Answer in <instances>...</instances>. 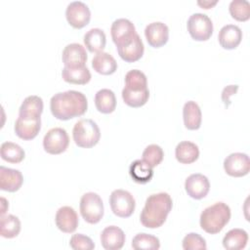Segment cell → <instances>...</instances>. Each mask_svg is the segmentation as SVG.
<instances>
[{"mask_svg":"<svg viewBox=\"0 0 250 250\" xmlns=\"http://www.w3.org/2000/svg\"><path fill=\"white\" fill-rule=\"evenodd\" d=\"M88 108L86 96L75 90L59 92L50 101V109L54 117L68 120L83 115Z\"/></svg>","mask_w":250,"mask_h":250,"instance_id":"obj_1","label":"cell"},{"mask_svg":"<svg viewBox=\"0 0 250 250\" xmlns=\"http://www.w3.org/2000/svg\"><path fill=\"white\" fill-rule=\"evenodd\" d=\"M172 206V198L167 192L150 194L146 198L140 215L142 225L147 229H157L161 227L165 223Z\"/></svg>","mask_w":250,"mask_h":250,"instance_id":"obj_2","label":"cell"},{"mask_svg":"<svg viewBox=\"0 0 250 250\" xmlns=\"http://www.w3.org/2000/svg\"><path fill=\"white\" fill-rule=\"evenodd\" d=\"M230 208L224 202H216L200 214V227L210 234L220 232L230 219Z\"/></svg>","mask_w":250,"mask_h":250,"instance_id":"obj_3","label":"cell"},{"mask_svg":"<svg viewBox=\"0 0 250 250\" xmlns=\"http://www.w3.org/2000/svg\"><path fill=\"white\" fill-rule=\"evenodd\" d=\"M72 137L76 146L84 148H90L99 143L101 131L94 120L84 118L78 120L74 124Z\"/></svg>","mask_w":250,"mask_h":250,"instance_id":"obj_4","label":"cell"},{"mask_svg":"<svg viewBox=\"0 0 250 250\" xmlns=\"http://www.w3.org/2000/svg\"><path fill=\"white\" fill-rule=\"evenodd\" d=\"M80 213L89 224L99 223L104 216V203L101 196L93 191L86 192L80 199Z\"/></svg>","mask_w":250,"mask_h":250,"instance_id":"obj_5","label":"cell"},{"mask_svg":"<svg viewBox=\"0 0 250 250\" xmlns=\"http://www.w3.org/2000/svg\"><path fill=\"white\" fill-rule=\"evenodd\" d=\"M187 27L191 38L196 41H206L213 33L211 19L202 13L192 14L188 20Z\"/></svg>","mask_w":250,"mask_h":250,"instance_id":"obj_6","label":"cell"},{"mask_svg":"<svg viewBox=\"0 0 250 250\" xmlns=\"http://www.w3.org/2000/svg\"><path fill=\"white\" fill-rule=\"evenodd\" d=\"M109 204L113 214L120 218L130 217L136 207L134 196L124 189H114L110 193Z\"/></svg>","mask_w":250,"mask_h":250,"instance_id":"obj_7","label":"cell"},{"mask_svg":"<svg viewBox=\"0 0 250 250\" xmlns=\"http://www.w3.org/2000/svg\"><path fill=\"white\" fill-rule=\"evenodd\" d=\"M69 145L67 132L61 127L50 129L43 139V147L50 154H60L66 150Z\"/></svg>","mask_w":250,"mask_h":250,"instance_id":"obj_8","label":"cell"},{"mask_svg":"<svg viewBox=\"0 0 250 250\" xmlns=\"http://www.w3.org/2000/svg\"><path fill=\"white\" fill-rule=\"evenodd\" d=\"M111 38L117 47H122L129 44L137 34L135 25L128 19L115 20L110 27Z\"/></svg>","mask_w":250,"mask_h":250,"instance_id":"obj_9","label":"cell"},{"mask_svg":"<svg viewBox=\"0 0 250 250\" xmlns=\"http://www.w3.org/2000/svg\"><path fill=\"white\" fill-rule=\"evenodd\" d=\"M65 17L68 23L74 28L86 26L91 19L89 7L82 1L70 2L65 10Z\"/></svg>","mask_w":250,"mask_h":250,"instance_id":"obj_10","label":"cell"},{"mask_svg":"<svg viewBox=\"0 0 250 250\" xmlns=\"http://www.w3.org/2000/svg\"><path fill=\"white\" fill-rule=\"evenodd\" d=\"M224 169L231 177H243L250 171V160L246 153L233 152L224 160Z\"/></svg>","mask_w":250,"mask_h":250,"instance_id":"obj_11","label":"cell"},{"mask_svg":"<svg viewBox=\"0 0 250 250\" xmlns=\"http://www.w3.org/2000/svg\"><path fill=\"white\" fill-rule=\"evenodd\" d=\"M15 133L17 136L24 141L34 139L41 129V117L21 116L15 122Z\"/></svg>","mask_w":250,"mask_h":250,"instance_id":"obj_12","label":"cell"},{"mask_svg":"<svg viewBox=\"0 0 250 250\" xmlns=\"http://www.w3.org/2000/svg\"><path fill=\"white\" fill-rule=\"evenodd\" d=\"M185 189L191 198L201 199L209 192L210 183L208 178L202 174H191L186 179Z\"/></svg>","mask_w":250,"mask_h":250,"instance_id":"obj_13","label":"cell"},{"mask_svg":"<svg viewBox=\"0 0 250 250\" xmlns=\"http://www.w3.org/2000/svg\"><path fill=\"white\" fill-rule=\"evenodd\" d=\"M145 36L151 47L160 48L168 41L169 28L162 21H153L146 26Z\"/></svg>","mask_w":250,"mask_h":250,"instance_id":"obj_14","label":"cell"},{"mask_svg":"<svg viewBox=\"0 0 250 250\" xmlns=\"http://www.w3.org/2000/svg\"><path fill=\"white\" fill-rule=\"evenodd\" d=\"M62 60L66 67L84 66L87 62V53L81 44L70 43L64 47Z\"/></svg>","mask_w":250,"mask_h":250,"instance_id":"obj_15","label":"cell"},{"mask_svg":"<svg viewBox=\"0 0 250 250\" xmlns=\"http://www.w3.org/2000/svg\"><path fill=\"white\" fill-rule=\"evenodd\" d=\"M56 225L60 230L65 233L75 231L78 227L79 220L76 211L70 206H62L59 208L55 217Z\"/></svg>","mask_w":250,"mask_h":250,"instance_id":"obj_16","label":"cell"},{"mask_svg":"<svg viewBox=\"0 0 250 250\" xmlns=\"http://www.w3.org/2000/svg\"><path fill=\"white\" fill-rule=\"evenodd\" d=\"M23 183V177L20 170L0 166V188L5 191L15 192Z\"/></svg>","mask_w":250,"mask_h":250,"instance_id":"obj_17","label":"cell"},{"mask_svg":"<svg viewBox=\"0 0 250 250\" xmlns=\"http://www.w3.org/2000/svg\"><path fill=\"white\" fill-rule=\"evenodd\" d=\"M124 242L125 233L116 226L106 227L101 233L102 246L106 250H119L123 247Z\"/></svg>","mask_w":250,"mask_h":250,"instance_id":"obj_18","label":"cell"},{"mask_svg":"<svg viewBox=\"0 0 250 250\" xmlns=\"http://www.w3.org/2000/svg\"><path fill=\"white\" fill-rule=\"evenodd\" d=\"M242 31L239 26L235 24L224 25L218 34L220 45L227 50L235 49L241 42Z\"/></svg>","mask_w":250,"mask_h":250,"instance_id":"obj_19","label":"cell"},{"mask_svg":"<svg viewBox=\"0 0 250 250\" xmlns=\"http://www.w3.org/2000/svg\"><path fill=\"white\" fill-rule=\"evenodd\" d=\"M117 52L123 61L127 62H134L143 57L145 46L140 35L137 33L129 44L122 47H117Z\"/></svg>","mask_w":250,"mask_h":250,"instance_id":"obj_20","label":"cell"},{"mask_svg":"<svg viewBox=\"0 0 250 250\" xmlns=\"http://www.w3.org/2000/svg\"><path fill=\"white\" fill-rule=\"evenodd\" d=\"M183 118L184 124L187 129H199L202 120V114L199 105L193 101L187 102L183 107Z\"/></svg>","mask_w":250,"mask_h":250,"instance_id":"obj_21","label":"cell"},{"mask_svg":"<svg viewBox=\"0 0 250 250\" xmlns=\"http://www.w3.org/2000/svg\"><path fill=\"white\" fill-rule=\"evenodd\" d=\"M92 67L100 74L109 75L114 73L117 69V62L110 54L103 51L93 58Z\"/></svg>","mask_w":250,"mask_h":250,"instance_id":"obj_22","label":"cell"},{"mask_svg":"<svg viewBox=\"0 0 250 250\" xmlns=\"http://www.w3.org/2000/svg\"><path fill=\"white\" fill-rule=\"evenodd\" d=\"M175 156L180 163L190 164L197 160L199 156V148L194 143L184 141L177 145L175 148Z\"/></svg>","mask_w":250,"mask_h":250,"instance_id":"obj_23","label":"cell"},{"mask_svg":"<svg viewBox=\"0 0 250 250\" xmlns=\"http://www.w3.org/2000/svg\"><path fill=\"white\" fill-rule=\"evenodd\" d=\"M62 77L67 83L84 85L91 80V72L86 65L79 67L64 66L62 70Z\"/></svg>","mask_w":250,"mask_h":250,"instance_id":"obj_24","label":"cell"},{"mask_svg":"<svg viewBox=\"0 0 250 250\" xmlns=\"http://www.w3.org/2000/svg\"><path fill=\"white\" fill-rule=\"evenodd\" d=\"M86 48L92 53H100L105 47L106 36L101 28H91L84 34L83 38Z\"/></svg>","mask_w":250,"mask_h":250,"instance_id":"obj_25","label":"cell"},{"mask_svg":"<svg viewBox=\"0 0 250 250\" xmlns=\"http://www.w3.org/2000/svg\"><path fill=\"white\" fill-rule=\"evenodd\" d=\"M248 241V233L242 229L229 230L223 238V246L228 250L243 249Z\"/></svg>","mask_w":250,"mask_h":250,"instance_id":"obj_26","label":"cell"},{"mask_svg":"<svg viewBox=\"0 0 250 250\" xmlns=\"http://www.w3.org/2000/svg\"><path fill=\"white\" fill-rule=\"evenodd\" d=\"M95 105L102 113H111L116 107V98L113 91L101 89L95 95Z\"/></svg>","mask_w":250,"mask_h":250,"instance_id":"obj_27","label":"cell"},{"mask_svg":"<svg viewBox=\"0 0 250 250\" xmlns=\"http://www.w3.org/2000/svg\"><path fill=\"white\" fill-rule=\"evenodd\" d=\"M129 174L134 182L138 184H146L152 179L153 170L143 159H137L131 163Z\"/></svg>","mask_w":250,"mask_h":250,"instance_id":"obj_28","label":"cell"},{"mask_svg":"<svg viewBox=\"0 0 250 250\" xmlns=\"http://www.w3.org/2000/svg\"><path fill=\"white\" fill-rule=\"evenodd\" d=\"M43 112V100L39 96L31 95L26 97L21 103L19 115L21 116H32L38 117L41 116Z\"/></svg>","mask_w":250,"mask_h":250,"instance_id":"obj_29","label":"cell"},{"mask_svg":"<svg viewBox=\"0 0 250 250\" xmlns=\"http://www.w3.org/2000/svg\"><path fill=\"white\" fill-rule=\"evenodd\" d=\"M1 158L10 163H20L24 159L23 148L13 142H4L0 147Z\"/></svg>","mask_w":250,"mask_h":250,"instance_id":"obj_30","label":"cell"},{"mask_svg":"<svg viewBox=\"0 0 250 250\" xmlns=\"http://www.w3.org/2000/svg\"><path fill=\"white\" fill-rule=\"evenodd\" d=\"M21 231V221L12 214L2 215L0 220V235L5 238H14Z\"/></svg>","mask_w":250,"mask_h":250,"instance_id":"obj_31","label":"cell"},{"mask_svg":"<svg viewBox=\"0 0 250 250\" xmlns=\"http://www.w3.org/2000/svg\"><path fill=\"white\" fill-rule=\"evenodd\" d=\"M149 98L148 88L144 90H130L127 88H123L122 90V99L124 103L131 107H141L146 104Z\"/></svg>","mask_w":250,"mask_h":250,"instance_id":"obj_32","label":"cell"},{"mask_svg":"<svg viewBox=\"0 0 250 250\" xmlns=\"http://www.w3.org/2000/svg\"><path fill=\"white\" fill-rule=\"evenodd\" d=\"M132 247L135 250H157L160 248V241L154 235L142 232L133 237Z\"/></svg>","mask_w":250,"mask_h":250,"instance_id":"obj_33","label":"cell"},{"mask_svg":"<svg viewBox=\"0 0 250 250\" xmlns=\"http://www.w3.org/2000/svg\"><path fill=\"white\" fill-rule=\"evenodd\" d=\"M125 88L130 90H144L147 88L146 74L139 69H132L125 75Z\"/></svg>","mask_w":250,"mask_h":250,"instance_id":"obj_34","label":"cell"},{"mask_svg":"<svg viewBox=\"0 0 250 250\" xmlns=\"http://www.w3.org/2000/svg\"><path fill=\"white\" fill-rule=\"evenodd\" d=\"M229 10L230 16L238 21H245L250 18V4L246 0H232Z\"/></svg>","mask_w":250,"mask_h":250,"instance_id":"obj_35","label":"cell"},{"mask_svg":"<svg viewBox=\"0 0 250 250\" xmlns=\"http://www.w3.org/2000/svg\"><path fill=\"white\" fill-rule=\"evenodd\" d=\"M164 152L161 146L155 144L148 145L143 151V160L151 168L160 164L163 160Z\"/></svg>","mask_w":250,"mask_h":250,"instance_id":"obj_36","label":"cell"},{"mask_svg":"<svg viewBox=\"0 0 250 250\" xmlns=\"http://www.w3.org/2000/svg\"><path fill=\"white\" fill-rule=\"evenodd\" d=\"M183 248L185 250H205L207 248L205 239L198 233L189 232L183 239Z\"/></svg>","mask_w":250,"mask_h":250,"instance_id":"obj_37","label":"cell"},{"mask_svg":"<svg viewBox=\"0 0 250 250\" xmlns=\"http://www.w3.org/2000/svg\"><path fill=\"white\" fill-rule=\"evenodd\" d=\"M69 246L74 250H92L95 248L93 240L82 233L73 234L70 237Z\"/></svg>","mask_w":250,"mask_h":250,"instance_id":"obj_38","label":"cell"},{"mask_svg":"<svg viewBox=\"0 0 250 250\" xmlns=\"http://www.w3.org/2000/svg\"><path fill=\"white\" fill-rule=\"evenodd\" d=\"M238 90V85H229L227 87H225L223 89V92H222V100L225 104V106L228 107L230 104V96L234 95Z\"/></svg>","mask_w":250,"mask_h":250,"instance_id":"obj_39","label":"cell"},{"mask_svg":"<svg viewBox=\"0 0 250 250\" xmlns=\"http://www.w3.org/2000/svg\"><path fill=\"white\" fill-rule=\"evenodd\" d=\"M217 2H218L217 0H215V1H213V2H211V1H198L197 4H198L199 6H201L202 8H204V9H209V8H211L212 6L216 5Z\"/></svg>","mask_w":250,"mask_h":250,"instance_id":"obj_40","label":"cell"},{"mask_svg":"<svg viewBox=\"0 0 250 250\" xmlns=\"http://www.w3.org/2000/svg\"><path fill=\"white\" fill-rule=\"evenodd\" d=\"M1 204H2V208H1V216L5 214V212L7 211V209L9 208V204L7 202V200L4 197H1Z\"/></svg>","mask_w":250,"mask_h":250,"instance_id":"obj_41","label":"cell"}]
</instances>
